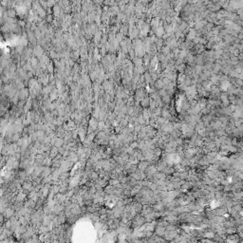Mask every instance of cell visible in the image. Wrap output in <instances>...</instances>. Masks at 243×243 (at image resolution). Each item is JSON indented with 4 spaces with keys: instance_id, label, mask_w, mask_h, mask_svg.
<instances>
[]
</instances>
